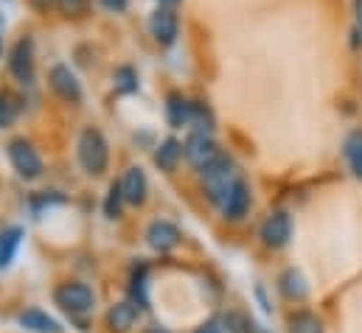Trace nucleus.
<instances>
[{"instance_id": "obj_8", "label": "nucleus", "mask_w": 362, "mask_h": 333, "mask_svg": "<svg viewBox=\"0 0 362 333\" xmlns=\"http://www.w3.org/2000/svg\"><path fill=\"white\" fill-rule=\"evenodd\" d=\"M48 87L54 90V95H59L68 104H79L82 101V82L68 65H54L48 71Z\"/></svg>"}, {"instance_id": "obj_13", "label": "nucleus", "mask_w": 362, "mask_h": 333, "mask_svg": "<svg viewBox=\"0 0 362 333\" xmlns=\"http://www.w3.org/2000/svg\"><path fill=\"white\" fill-rule=\"evenodd\" d=\"M20 325H23L25 331H34V333H62V325H59L54 317H48L45 311H40V308L23 311V314H20Z\"/></svg>"}, {"instance_id": "obj_10", "label": "nucleus", "mask_w": 362, "mask_h": 333, "mask_svg": "<svg viewBox=\"0 0 362 333\" xmlns=\"http://www.w3.org/2000/svg\"><path fill=\"white\" fill-rule=\"evenodd\" d=\"M250 202H253V196H250V185L239 176V179L233 182V188L228 190V196H225V202H222L219 207H222V216H225V219L239 222V219H245V216H247Z\"/></svg>"}, {"instance_id": "obj_18", "label": "nucleus", "mask_w": 362, "mask_h": 333, "mask_svg": "<svg viewBox=\"0 0 362 333\" xmlns=\"http://www.w3.org/2000/svg\"><path fill=\"white\" fill-rule=\"evenodd\" d=\"M20 241H23V227H8L0 236V269H6L14 260V255L20 250Z\"/></svg>"}, {"instance_id": "obj_16", "label": "nucleus", "mask_w": 362, "mask_h": 333, "mask_svg": "<svg viewBox=\"0 0 362 333\" xmlns=\"http://www.w3.org/2000/svg\"><path fill=\"white\" fill-rule=\"evenodd\" d=\"M166 118H169V123L175 129L185 126L188 118H191V101L182 98L180 92H169V98H166Z\"/></svg>"}, {"instance_id": "obj_22", "label": "nucleus", "mask_w": 362, "mask_h": 333, "mask_svg": "<svg viewBox=\"0 0 362 333\" xmlns=\"http://www.w3.org/2000/svg\"><path fill=\"white\" fill-rule=\"evenodd\" d=\"M188 123L194 126V132H211L214 129V112L205 104L191 101V118H188Z\"/></svg>"}, {"instance_id": "obj_14", "label": "nucleus", "mask_w": 362, "mask_h": 333, "mask_svg": "<svg viewBox=\"0 0 362 333\" xmlns=\"http://www.w3.org/2000/svg\"><path fill=\"white\" fill-rule=\"evenodd\" d=\"M107 322H110V328H112L115 333H127L135 322H138V305L129 303V300L112 305L110 314H107Z\"/></svg>"}, {"instance_id": "obj_28", "label": "nucleus", "mask_w": 362, "mask_h": 333, "mask_svg": "<svg viewBox=\"0 0 362 333\" xmlns=\"http://www.w3.org/2000/svg\"><path fill=\"white\" fill-rule=\"evenodd\" d=\"M362 45V28L354 23V28H351V48H360Z\"/></svg>"}, {"instance_id": "obj_25", "label": "nucleus", "mask_w": 362, "mask_h": 333, "mask_svg": "<svg viewBox=\"0 0 362 333\" xmlns=\"http://www.w3.org/2000/svg\"><path fill=\"white\" fill-rule=\"evenodd\" d=\"M115 90L118 92H135L138 90V73L129 65H124V68L115 71Z\"/></svg>"}, {"instance_id": "obj_17", "label": "nucleus", "mask_w": 362, "mask_h": 333, "mask_svg": "<svg viewBox=\"0 0 362 333\" xmlns=\"http://www.w3.org/2000/svg\"><path fill=\"white\" fill-rule=\"evenodd\" d=\"M343 157H346V163L351 168V174L362 179V129H354V132L346 138V143H343Z\"/></svg>"}, {"instance_id": "obj_23", "label": "nucleus", "mask_w": 362, "mask_h": 333, "mask_svg": "<svg viewBox=\"0 0 362 333\" xmlns=\"http://www.w3.org/2000/svg\"><path fill=\"white\" fill-rule=\"evenodd\" d=\"M124 190H121V182H112L110 190H107V199H104V216L107 219H118L121 216V205H124Z\"/></svg>"}, {"instance_id": "obj_15", "label": "nucleus", "mask_w": 362, "mask_h": 333, "mask_svg": "<svg viewBox=\"0 0 362 333\" xmlns=\"http://www.w3.org/2000/svg\"><path fill=\"white\" fill-rule=\"evenodd\" d=\"M180 160H182V143L177 138H166L158 146V152H155V166L160 168V171H166V174H172L175 168L180 166Z\"/></svg>"}, {"instance_id": "obj_30", "label": "nucleus", "mask_w": 362, "mask_h": 333, "mask_svg": "<svg viewBox=\"0 0 362 333\" xmlns=\"http://www.w3.org/2000/svg\"><path fill=\"white\" fill-rule=\"evenodd\" d=\"M146 333H172L169 328H160V325H152V328H146Z\"/></svg>"}, {"instance_id": "obj_4", "label": "nucleus", "mask_w": 362, "mask_h": 333, "mask_svg": "<svg viewBox=\"0 0 362 333\" xmlns=\"http://www.w3.org/2000/svg\"><path fill=\"white\" fill-rule=\"evenodd\" d=\"M6 155H8V163L17 171L20 179H40L42 176V168L45 166H42V157L34 149L31 140H25V138L11 140L8 149H6Z\"/></svg>"}, {"instance_id": "obj_9", "label": "nucleus", "mask_w": 362, "mask_h": 333, "mask_svg": "<svg viewBox=\"0 0 362 333\" xmlns=\"http://www.w3.org/2000/svg\"><path fill=\"white\" fill-rule=\"evenodd\" d=\"M259 236H262L264 247H270V250H281V247H286V244H289V238H292V219H289V213L278 210V213L267 216V222L262 224Z\"/></svg>"}, {"instance_id": "obj_1", "label": "nucleus", "mask_w": 362, "mask_h": 333, "mask_svg": "<svg viewBox=\"0 0 362 333\" xmlns=\"http://www.w3.org/2000/svg\"><path fill=\"white\" fill-rule=\"evenodd\" d=\"M76 155H79V166L85 168L90 176L104 174V168L110 163V146H107V138L98 132V129H82L79 140H76Z\"/></svg>"}, {"instance_id": "obj_26", "label": "nucleus", "mask_w": 362, "mask_h": 333, "mask_svg": "<svg viewBox=\"0 0 362 333\" xmlns=\"http://www.w3.org/2000/svg\"><path fill=\"white\" fill-rule=\"evenodd\" d=\"M225 325H228L230 333H253V322L245 314H228L225 317Z\"/></svg>"}, {"instance_id": "obj_11", "label": "nucleus", "mask_w": 362, "mask_h": 333, "mask_svg": "<svg viewBox=\"0 0 362 333\" xmlns=\"http://www.w3.org/2000/svg\"><path fill=\"white\" fill-rule=\"evenodd\" d=\"M121 190H124L127 205L141 207V205L146 202V193H149L146 174H144L141 168H127V171H124V176H121Z\"/></svg>"}, {"instance_id": "obj_21", "label": "nucleus", "mask_w": 362, "mask_h": 333, "mask_svg": "<svg viewBox=\"0 0 362 333\" xmlns=\"http://www.w3.org/2000/svg\"><path fill=\"white\" fill-rule=\"evenodd\" d=\"M17 115H20V101H17V95L8 92V90H0V129L11 126V123L17 121Z\"/></svg>"}, {"instance_id": "obj_2", "label": "nucleus", "mask_w": 362, "mask_h": 333, "mask_svg": "<svg viewBox=\"0 0 362 333\" xmlns=\"http://www.w3.org/2000/svg\"><path fill=\"white\" fill-rule=\"evenodd\" d=\"M239 179L236 174V163L228 157V155H219L211 166L202 168V185H205V193L214 205H222L228 190L233 188V182Z\"/></svg>"}, {"instance_id": "obj_19", "label": "nucleus", "mask_w": 362, "mask_h": 333, "mask_svg": "<svg viewBox=\"0 0 362 333\" xmlns=\"http://www.w3.org/2000/svg\"><path fill=\"white\" fill-rule=\"evenodd\" d=\"M281 291H284L289 300H303V297L309 294V286H306V280L300 277V272L286 269V272L281 274Z\"/></svg>"}, {"instance_id": "obj_24", "label": "nucleus", "mask_w": 362, "mask_h": 333, "mask_svg": "<svg viewBox=\"0 0 362 333\" xmlns=\"http://www.w3.org/2000/svg\"><path fill=\"white\" fill-rule=\"evenodd\" d=\"M54 6L62 17H74V20L90 11V0H54Z\"/></svg>"}, {"instance_id": "obj_7", "label": "nucleus", "mask_w": 362, "mask_h": 333, "mask_svg": "<svg viewBox=\"0 0 362 333\" xmlns=\"http://www.w3.org/2000/svg\"><path fill=\"white\" fill-rule=\"evenodd\" d=\"M219 155H222V152H219L216 140L211 138V132H191L188 140L182 143V157L197 168V171H202L205 166H211Z\"/></svg>"}, {"instance_id": "obj_5", "label": "nucleus", "mask_w": 362, "mask_h": 333, "mask_svg": "<svg viewBox=\"0 0 362 333\" xmlns=\"http://www.w3.org/2000/svg\"><path fill=\"white\" fill-rule=\"evenodd\" d=\"M8 73L20 84H34L37 76V56H34V40L20 37L8 51Z\"/></svg>"}, {"instance_id": "obj_29", "label": "nucleus", "mask_w": 362, "mask_h": 333, "mask_svg": "<svg viewBox=\"0 0 362 333\" xmlns=\"http://www.w3.org/2000/svg\"><path fill=\"white\" fill-rule=\"evenodd\" d=\"M351 11H354V23L362 28V0H351Z\"/></svg>"}, {"instance_id": "obj_6", "label": "nucleus", "mask_w": 362, "mask_h": 333, "mask_svg": "<svg viewBox=\"0 0 362 333\" xmlns=\"http://www.w3.org/2000/svg\"><path fill=\"white\" fill-rule=\"evenodd\" d=\"M149 34L160 48H172L180 37V17L172 6H158L149 14Z\"/></svg>"}, {"instance_id": "obj_31", "label": "nucleus", "mask_w": 362, "mask_h": 333, "mask_svg": "<svg viewBox=\"0 0 362 333\" xmlns=\"http://www.w3.org/2000/svg\"><path fill=\"white\" fill-rule=\"evenodd\" d=\"M177 3H182V0H158V6H172V8H175Z\"/></svg>"}, {"instance_id": "obj_20", "label": "nucleus", "mask_w": 362, "mask_h": 333, "mask_svg": "<svg viewBox=\"0 0 362 333\" xmlns=\"http://www.w3.org/2000/svg\"><path fill=\"white\" fill-rule=\"evenodd\" d=\"M289 333H323V322L312 311H298L289 317Z\"/></svg>"}, {"instance_id": "obj_3", "label": "nucleus", "mask_w": 362, "mask_h": 333, "mask_svg": "<svg viewBox=\"0 0 362 333\" xmlns=\"http://www.w3.org/2000/svg\"><path fill=\"white\" fill-rule=\"evenodd\" d=\"M54 303L71 317H85L95 308V294L88 283H62L54 291Z\"/></svg>"}, {"instance_id": "obj_27", "label": "nucleus", "mask_w": 362, "mask_h": 333, "mask_svg": "<svg viewBox=\"0 0 362 333\" xmlns=\"http://www.w3.org/2000/svg\"><path fill=\"white\" fill-rule=\"evenodd\" d=\"M98 6H101L104 11H110V14H121V11H127L129 0H98Z\"/></svg>"}, {"instance_id": "obj_12", "label": "nucleus", "mask_w": 362, "mask_h": 333, "mask_svg": "<svg viewBox=\"0 0 362 333\" xmlns=\"http://www.w3.org/2000/svg\"><path fill=\"white\" fill-rule=\"evenodd\" d=\"M180 230L172 224V222H155L149 224L146 230V244L158 252H172L177 244H180Z\"/></svg>"}]
</instances>
